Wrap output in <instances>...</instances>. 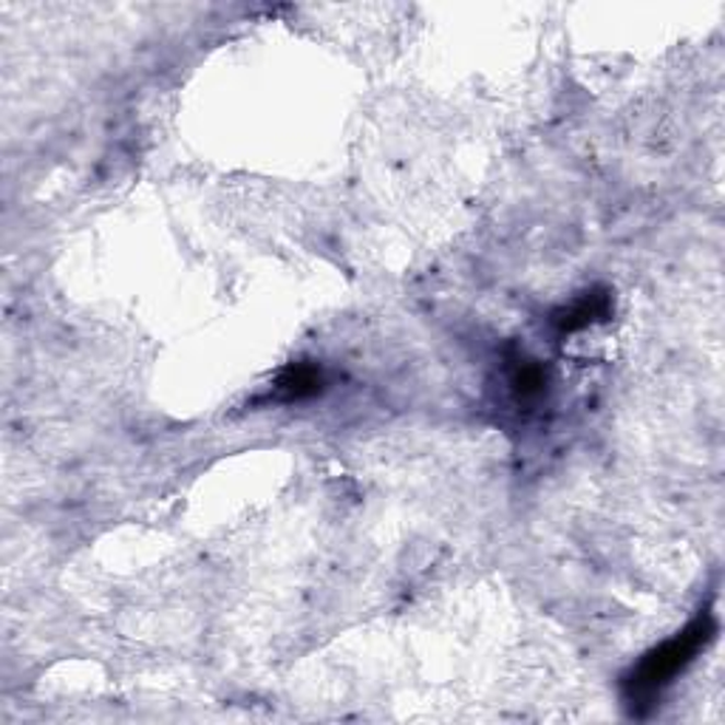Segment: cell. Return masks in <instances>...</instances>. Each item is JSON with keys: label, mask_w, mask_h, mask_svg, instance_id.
Wrapping results in <instances>:
<instances>
[{"label": "cell", "mask_w": 725, "mask_h": 725, "mask_svg": "<svg viewBox=\"0 0 725 725\" xmlns=\"http://www.w3.org/2000/svg\"><path fill=\"white\" fill-rule=\"evenodd\" d=\"M609 315H612V295L607 290H593L584 292L578 301H573L561 312H556L553 324L559 326L561 332H578V329L593 326L595 320H607Z\"/></svg>", "instance_id": "cell-2"}, {"label": "cell", "mask_w": 725, "mask_h": 725, "mask_svg": "<svg viewBox=\"0 0 725 725\" xmlns=\"http://www.w3.org/2000/svg\"><path fill=\"white\" fill-rule=\"evenodd\" d=\"M320 388H324V377L309 363H295V366L283 369L276 383L281 400H306V397H315Z\"/></svg>", "instance_id": "cell-3"}, {"label": "cell", "mask_w": 725, "mask_h": 725, "mask_svg": "<svg viewBox=\"0 0 725 725\" xmlns=\"http://www.w3.org/2000/svg\"><path fill=\"white\" fill-rule=\"evenodd\" d=\"M513 386L518 400H536L539 394H545V369L539 363H522L513 374Z\"/></svg>", "instance_id": "cell-4"}, {"label": "cell", "mask_w": 725, "mask_h": 725, "mask_svg": "<svg viewBox=\"0 0 725 725\" xmlns=\"http://www.w3.org/2000/svg\"><path fill=\"white\" fill-rule=\"evenodd\" d=\"M714 635H717V621L712 609H703L683 632H677L675 638L652 650L627 680V698L632 700V705L652 700L657 691L666 689L714 641Z\"/></svg>", "instance_id": "cell-1"}]
</instances>
